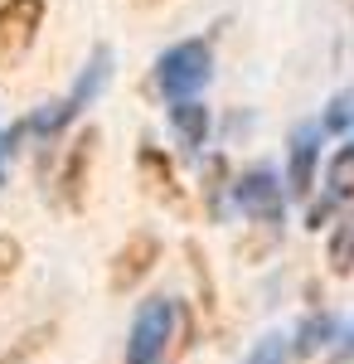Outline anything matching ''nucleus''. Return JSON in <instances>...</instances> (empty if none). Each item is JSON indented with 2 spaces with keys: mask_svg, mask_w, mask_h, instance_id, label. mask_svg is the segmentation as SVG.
Returning a JSON list of instances; mask_svg holds the SVG:
<instances>
[{
  "mask_svg": "<svg viewBox=\"0 0 354 364\" xmlns=\"http://www.w3.org/2000/svg\"><path fill=\"white\" fill-rule=\"evenodd\" d=\"M136 5H146V10H151V5H165V0H136Z\"/></svg>",
  "mask_w": 354,
  "mask_h": 364,
  "instance_id": "nucleus-20",
  "label": "nucleus"
},
{
  "mask_svg": "<svg viewBox=\"0 0 354 364\" xmlns=\"http://www.w3.org/2000/svg\"><path fill=\"white\" fill-rule=\"evenodd\" d=\"M136 166H141V180H146V190L161 199V204H170V209H185L180 180H175V166H170V156H165V151H156V146H141Z\"/></svg>",
  "mask_w": 354,
  "mask_h": 364,
  "instance_id": "nucleus-9",
  "label": "nucleus"
},
{
  "mask_svg": "<svg viewBox=\"0 0 354 364\" xmlns=\"http://www.w3.org/2000/svg\"><path fill=\"white\" fill-rule=\"evenodd\" d=\"M326 185H330V195H335V199H350L354 195V141H350V146H340V151L330 156Z\"/></svg>",
  "mask_w": 354,
  "mask_h": 364,
  "instance_id": "nucleus-13",
  "label": "nucleus"
},
{
  "mask_svg": "<svg viewBox=\"0 0 354 364\" xmlns=\"http://www.w3.org/2000/svg\"><path fill=\"white\" fill-rule=\"evenodd\" d=\"M161 262V238L156 233H132L117 257H112V272H107V287L112 296H127V291H136L141 282L151 277V267Z\"/></svg>",
  "mask_w": 354,
  "mask_h": 364,
  "instance_id": "nucleus-6",
  "label": "nucleus"
},
{
  "mask_svg": "<svg viewBox=\"0 0 354 364\" xmlns=\"http://www.w3.org/2000/svg\"><path fill=\"white\" fill-rule=\"evenodd\" d=\"M286 360H291V336L272 331V336H262L252 350H247L243 364H286Z\"/></svg>",
  "mask_w": 354,
  "mask_h": 364,
  "instance_id": "nucleus-14",
  "label": "nucleus"
},
{
  "mask_svg": "<svg viewBox=\"0 0 354 364\" xmlns=\"http://www.w3.org/2000/svg\"><path fill=\"white\" fill-rule=\"evenodd\" d=\"M170 336H175V301H165V296L141 301L132 336H127V364H161Z\"/></svg>",
  "mask_w": 354,
  "mask_h": 364,
  "instance_id": "nucleus-4",
  "label": "nucleus"
},
{
  "mask_svg": "<svg viewBox=\"0 0 354 364\" xmlns=\"http://www.w3.org/2000/svg\"><path fill=\"white\" fill-rule=\"evenodd\" d=\"M170 127H175V136L185 141L190 151H204V141H209V107L204 102H170Z\"/></svg>",
  "mask_w": 354,
  "mask_h": 364,
  "instance_id": "nucleus-11",
  "label": "nucleus"
},
{
  "mask_svg": "<svg viewBox=\"0 0 354 364\" xmlns=\"http://www.w3.org/2000/svg\"><path fill=\"white\" fill-rule=\"evenodd\" d=\"M350 122H354V97L350 92H335L330 107H326V117H321V132H345Z\"/></svg>",
  "mask_w": 354,
  "mask_h": 364,
  "instance_id": "nucleus-16",
  "label": "nucleus"
},
{
  "mask_svg": "<svg viewBox=\"0 0 354 364\" xmlns=\"http://www.w3.org/2000/svg\"><path fill=\"white\" fill-rule=\"evenodd\" d=\"M228 195H233V204H238L243 214H252L257 224H277L281 209H286V199H281V180H277V170H267V166L243 170V175L228 185Z\"/></svg>",
  "mask_w": 354,
  "mask_h": 364,
  "instance_id": "nucleus-5",
  "label": "nucleus"
},
{
  "mask_svg": "<svg viewBox=\"0 0 354 364\" xmlns=\"http://www.w3.org/2000/svg\"><path fill=\"white\" fill-rule=\"evenodd\" d=\"M223 180H228V161H223V156H209V161H204V195H209V214H223V190H228V185H223Z\"/></svg>",
  "mask_w": 354,
  "mask_h": 364,
  "instance_id": "nucleus-15",
  "label": "nucleus"
},
{
  "mask_svg": "<svg viewBox=\"0 0 354 364\" xmlns=\"http://www.w3.org/2000/svg\"><path fill=\"white\" fill-rule=\"evenodd\" d=\"M20 262H25V248H20V238L0 233V291H5V287H10V277L20 272Z\"/></svg>",
  "mask_w": 354,
  "mask_h": 364,
  "instance_id": "nucleus-17",
  "label": "nucleus"
},
{
  "mask_svg": "<svg viewBox=\"0 0 354 364\" xmlns=\"http://www.w3.org/2000/svg\"><path fill=\"white\" fill-rule=\"evenodd\" d=\"M209 78H214V49H209V39H185V44H175V49H165L156 58V87L170 102L194 97Z\"/></svg>",
  "mask_w": 354,
  "mask_h": 364,
  "instance_id": "nucleus-2",
  "label": "nucleus"
},
{
  "mask_svg": "<svg viewBox=\"0 0 354 364\" xmlns=\"http://www.w3.org/2000/svg\"><path fill=\"white\" fill-rule=\"evenodd\" d=\"M321 122H301L291 132V161H286V185L291 195H311L316 185V156H321Z\"/></svg>",
  "mask_w": 354,
  "mask_h": 364,
  "instance_id": "nucleus-8",
  "label": "nucleus"
},
{
  "mask_svg": "<svg viewBox=\"0 0 354 364\" xmlns=\"http://www.w3.org/2000/svg\"><path fill=\"white\" fill-rule=\"evenodd\" d=\"M44 29V0H0V73H15Z\"/></svg>",
  "mask_w": 354,
  "mask_h": 364,
  "instance_id": "nucleus-3",
  "label": "nucleus"
},
{
  "mask_svg": "<svg viewBox=\"0 0 354 364\" xmlns=\"http://www.w3.org/2000/svg\"><path fill=\"white\" fill-rule=\"evenodd\" d=\"M335 204H340V199H335V195L316 199V204H311V214H306V224H311V228H321V224H326V219H330V214H335Z\"/></svg>",
  "mask_w": 354,
  "mask_h": 364,
  "instance_id": "nucleus-19",
  "label": "nucleus"
},
{
  "mask_svg": "<svg viewBox=\"0 0 354 364\" xmlns=\"http://www.w3.org/2000/svg\"><path fill=\"white\" fill-rule=\"evenodd\" d=\"M20 141H25V127H20V122L0 132V185H5V166H10V156L20 151Z\"/></svg>",
  "mask_w": 354,
  "mask_h": 364,
  "instance_id": "nucleus-18",
  "label": "nucleus"
},
{
  "mask_svg": "<svg viewBox=\"0 0 354 364\" xmlns=\"http://www.w3.org/2000/svg\"><path fill=\"white\" fill-rule=\"evenodd\" d=\"M92 156H97V127H87L73 136L68 156H63V175H58V195L68 209H82L87 199V175H92Z\"/></svg>",
  "mask_w": 354,
  "mask_h": 364,
  "instance_id": "nucleus-7",
  "label": "nucleus"
},
{
  "mask_svg": "<svg viewBox=\"0 0 354 364\" xmlns=\"http://www.w3.org/2000/svg\"><path fill=\"white\" fill-rule=\"evenodd\" d=\"M340 336V321H335V311H311L306 321L296 326V336H291V355L301 360H311V355H321L330 340Z\"/></svg>",
  "mask_w": 354,
  "mask_h": 364,
  "instance_id": "nucleus-10",
  "label": "nucleus"
},
{
  "mask_svg": "<svg viewBox=\"0 0 354 364\" xmlns=\"http://www.w3.org/2000/svg\"><path fill=\"white\" fill-rule=\"evenodd\" d=\"M112 83V49L107 44H97L92 54H87V63H82V73L73 78V87H68V97H58V102H44L39 112H29L20 127H25V136H58L73 117L82 112V107H92L97 97H102V87Z\"/></svg>",
  "mask_w": 354,
  "mask_h": 364,
  "instance_id": "nucleus-1",
  "label": "nucleus"
},
{
  "mask_svg": "<svg viewBox=\"0 0 354 364\" xmlns=\"http://www.w3.org/2000/svg\"><path fill=\"white\" fill-rule=\"evenodd\" d=\"M330 272L335 277H350L354 272V214H345L335 233H330Z\"/></svg>",
  "mask_w": 354,
  "mask_h": 364,
  "instance_id": "nucleus-12",
  "label": "nucleus"
}]
</instances>
